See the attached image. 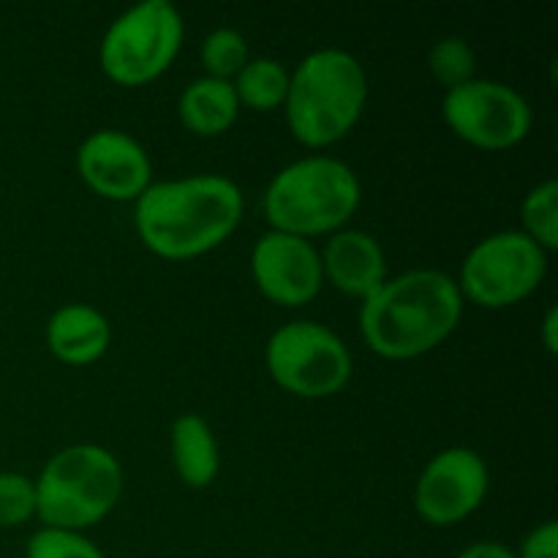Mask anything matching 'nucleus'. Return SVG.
<instances>
[{"label":"nucleus","instance_id":"f257e3e1","mask_svg":"<svg viewBox=\"0 0 558 558\" xmlns=\"http://www.w3.org/2000/svg\"><path fill=\"white\" fill-rule=\"evenodd\" d=\"M243 191L223 174L150 183L134 202V227L150 254L189 262L210 254L243 221Z\"/></svg>","mask_w":558,"mask_h":558},{"label":"nucleus","instance_id":"f03ea898","mask_svg":"<svg viewBox=\"0 0 558 558\" xmlns=\"http://www.w3.org/2000/svg\"><path fill=\"white\" fill-rule=\"evenodd\" d=\"M463 298L441 270H409L387 278L360 305V336L376 357L417 360L456 332Z\"/></svg>","mask_w":558,"mask_h":558},{"label":"nucleus","instance_id":"7ed1b4c3","mask_svg":"<svg viewBox=\"0 0 558 558\" xmlns=\"http://www.w3.org/2000/svg\"><path fill=\"white\" fill-rule=\"evenodd\" d=\"M368 76L352 52L338 47L316 49L289 74L283 101L289 131L300 145L322 150L341 142L363 118Z\"/></svg>","mask_w":558,"mask_h":558},{"label":"nucleus","instance_id":"20e7f679","mask_svg":"<svg viewBox=\"0 0 558 558\" xmlns=\"http://www.w3.org/2000/svg\"><path fill=\"white\" fill-rule=\"evenodd\" d=\"M363 202L354 169L332 156H305L283 167L265 191V218L276 232L294 238L336 234Z\"/></svg>","mask_w":558,"mask_h":558},{"label":"nucleus","instance_id":"39448f33","mask_svg":"<svg viewBox=\"0 0 558 558\" xmlns=\"http://www.w3.org/2000/svg\"><path fill=\"white\" fill-rule=\"evenodd\" d=\"M36 483V518L47 529L82 532L101 523L123 496V469L101 445L54 452Z\"/></svg>","mask_w":558,"mask_h":558},{"label":"nucleus","instance_id":"423d86ee","mask_svg":"<svg viewBox=\"0 0 558 558\" xmlns=\"http://www.w3.org/2000/svg\"><path fill=\"white\" fill-rule=\"evenodd\" d=\"M183 16L169 0H145L123 11L107 27L98 47L101 71L123 87L158 80L174 63L183 44Z\"/></svg>","mask_w":558,"mask_h":558},{"label":"nucleus","instance_id":"0eeeda50","mask_svg":"<svg viewBox=\"0 0 558 558\" xmlns=\"http://www.w3.org/2000/svg\"><path fill=\"white\" fill-rule=\"evenodd\" d=\"M272 381L289 396L322 401L332 398L352 379V352L319 322H289L278 327L265 349Z\"/></svg>","mask_w":558,"mask_h":558},{"label":"nucleus","instance_id":"6e6552de","mask_svg":"<svg viewBox=\"0 0 558 558\" xmlns=\"http://www.w3.org/2000/svg\"><path fill=\"white\" fill-rule=\"evenodd\" d=\"M548 272V254L523 232H496L466 254L456 278L463 303L510 308L537 292Z\"/></svg>","mask_w":558,"mask_h":558},{"label":"nucleus","instance_id":"1a4fd4ad","mask_svg":"<svg viewBox=\"0 0 558 558\" xmlns=\"http://www.w3.org/2000/svg\"><path fill=\"white\" fill-rule=\"evenodd\" d=\"M441 114L458 140L480 150H510L532 131V107L515 87L494 80H469L445 93Z\"/></svg>","mask_w":558,"mask_h":558},{"label":"nucleus","instance_id":"9d476101","mask_svg":"<svg viewBox=\"0 0 558 558\" xmlns=\"http://www.w3.org/2000/svg\"><path fill=\"white\" fill-rule=\"evenodd\" d=\"M490 488L488 463L469 447L441 450L423 469L414 488V510L428 526L463 523L483 507Z\"/></svg>","mask_w":558,"mask_h":558},{"label":"nucleus","instance_id":"9b49d317","mask_svg":"<svg viewBox=\"0 0 558 558\" xmlns=\"http://www.w3.org/2000/svg\"><path fill=\"white\" fill-rule=\"evenodd\" d=\"M251 276L270 303L300 308L325 287L319 251L311 240L267 229L251 251Z\"/></svg>","mask_w":558,"mask_h":558},{"label":"nucleus","instance_id":"f8f14e48","mask_svg":"<svg viewBox=\"0 0 558 558\" xmlns=\"http://www.w3.org/2000/svg\"><path fill=\"white\" fill-rule=\"evenodd\" d=\"M76 172L93 194L109 202H136L153 183V163L145 147L114 129L85 136L76 150Z\"/></svg>","mask_w":558,"mask_h":558},{"label":"nucleus","instance_id":"ddd939ff","mask_svg":"<svg viewBox=\"0 0 558 558\" xmlns=\"http://www.w3.org/2000/svg\"><path fill=\"white\" fill-rule=\"evenodd\" d=\"M322 276L347 298L368 300L387 281V256L379 240L360 229L330 234L319 254Z\"/></svg>","mask_w":558,"mask_h":558},{"label":"nucleus","instance_id":"4468645a","mask_svg":"<svg viewBox=\"0 0 558 558\" xmlns=\"http://www.w3.org/2000/svg\"><path fill=\"white\" fill-rule=\"evenodd\" d=\"M112 341L109 319L87 303H71L54 311L47 322V347L60 363L90 365L107 354Z\"/></svg>","mask_w":558,"mask_h":558},{"label":"nucleus","instance_id":"2eb2a0df","mask_svg":"<svg viewBox=\"0 0 558 558\" xmlns=\"http://www.w3.org/2000/svg\"><path fill=\"white\" fill-rule=\"evenodd\" d=\"M169 450H172L174 472L180 483L202 490L216 483L221 472V450L213 428L202 414H180L169 430Z\"/></svg>","mask_w":558,"mask_h":558},{"label":"nucleus","instance_id":"dca6fc26","mask_svg":"<svg viewBox=\"0 0 558 558\" xmlns=\"http://www.w3.org/2000/svg\"><path fill=\"white\" fill-rule=\"evenodd\" d=\"M240 114V101L234 96L232 82L199 76L191 82L178 101V118L183 129L196 136H221L234 125Z\"/></svg>","mask_w":558,"mask_h":558},{"label":"nucleus","instance_id":"f3484780","mask_svg":"<svg viewBox=\"0 0 558 558\" xmlns=\"http://www.w3.org/2000/svg\"><path fill=\"white\" fill-rule=\"evenodd\" d=\"M234 96L240 109H254V112H272L283 107L289 93V71L287 65L272 58H251L245 69L232 80Z\"/></svg>","mask_w":558,"mask_h":558},{"label":"nucleus","instance_id":"a211bd4d","mask_svg":"<svg viewBox=\"0 0 558 558\" xmlns=\"http://www.w3.org/2000/svg\"><path fill=\"white\" fill-rule=\"evenodd\" d=\"M523 234L548 254L558 245V183L545 180L526 194L521 205Z\"/></svg>","mask_w":558,"mask_h":558},{"label":"nucleus","instance_id":"6ab92c4d","mask_svg":"<svg viewBox=\"0 0 558 558\" xmlns=\"http://www.w3.org/2000/svg\"><path fill=\"white\" fill-rule=\"evenodd\" d=\"M199 58L202 65H205V76L232 82L251 60V47L240 31H234V27H218V31H213L202 41Z\"/></svg>","mask_w":558,"mask_h":558},{"label":"nucleus","instance_id":"aec40b11","mask_svg":"<svg viewBox=\"0 0 558 558\" xmlns=\"http://www.w3.org/2000/svg\"><path fill=\"white\" fill-rule=\"evenodd\" d=\"M474 69H477V54L469 47L466 38L461 36H445L430 47L428 52V71L441 87L452 90V87L466 85L474 80Z\"/></svg>","mask_w":558,"mask_h":558},{"label":"nucleus","instance_id":"412c9836","mask_svg":"<svg viewBox=\"0 0 558 558\" xmlns=\"http://www.w3.org/2000/svg\"><path fill=\"white\" fill-rule=\"evenodd\" d=\"M36 518V483L27 474L0 472V529L25 526Z\"/></svg>","mask_w":558,"mask_h":558},{"label":"nucleus","instance_id":"4be33fe9","mask_svg":"<svg viewBox=\"0 0 558 558\" xmlns=\"http://www.w3.org/2000/svg\"><path fill=\"white\" fill-rule=\"evenodd\" d=\"M25 558H107L82 532L41 526L27 539Z\"/></svg>","mask_w":558,"mask_h":558},{"label":"nucleus","instance_id":"5701e85b","mask_svg":"<svg viewBox=\"0 0 558 558\" xmlns=\"http://www.w3.org/2000/svg\"><path fill=\"white\" fill-rule=\"evenodd\" d=\"M515 558H558V523L545 521L523 537Z\"/></svg>","mask_w":558,"mask_h":558},{"label":"nucleus","instance_id":"b1692460","mask_svg":"<svg viewBox=\"0 0 558 558\" xmlns=\"http://www.w3.org/2000/svg\"><path fill=\"white\" fill-rule=\"evenodd\" d=\"M458 558H515V554L501 543H474L463 548Z\"/></svg>","mask_w":558,"mask_h":558},{"label":"nucleus","instance_id":"393cba45","mask_svg":"<svg viewBox=\"0 0 558 558\" xmlns=\"http://www.w3.org/2000/svg\"><path fill=\"white\" fill-rule=\"evenodd\" d=\"M543 343H545V352L556 354V349H558V311L556 308H550L548 314H545Z\"/></svg>","mask_w":558,"mask_h":558}]
</instances>
